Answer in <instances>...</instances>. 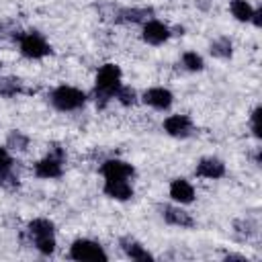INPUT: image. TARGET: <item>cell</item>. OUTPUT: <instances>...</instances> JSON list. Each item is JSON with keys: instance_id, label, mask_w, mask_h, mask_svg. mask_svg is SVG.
<instances>
[{"instance_id": "1", "label": "cell", "mask_w": 262, "mask_h": 262, "mask_svg": "<svg viewBox=\"0 0 262 262\" xmlns=\"http://www.w3.org/2000/svg\"><path fill=\"white\" fill-rule=\"evenodd\" d=\"M123 84V72L117 63H104L98 68L92 88V98L98 108H104L111 100H115L117 90Z\"/></svg>"}, {"instance_id": "2", "label": "cell", "mask_w": 262, "mask_h": 262, "mask_svg": "<svg viewBox=\"0 0 262 262\" xmlns=\"http://www.w3.org/2000/svg\"><path fill=\"white\" fill-rule=\"evenodd\" d=\"M27 233L31 235V242L35 246V250L41 256H51L57 248L55 242V225L51 219L47 217H37L33 221H29L27 225Z\"/></svg>"}, {"instance_id": "3", "label": "cell", "mask_w": 262, "mask_h": 262, "mask_svg": "<svg viewBox=\"0 0 262 262\" xmlns=\"http://www.w3.org/2000/svg\"><path fill=\"white\" fill-rule=\"evenodd\" d=\"M66 147L59 143H51L47 154L33 164V174L41 180H55L63 174V164H66Z\"/></svg>"}, {"instance_id": "4", "label": "cell", "mask_w": 262, "mask_h": 262, "mask_svg": "<svg viewBox=\"0 0 262 262\" xmlns=\"http://www.w3.org/2000/svg\"><path fill=\"white\" fill-rule=\"evenodd\" d=\"M49 104L59 111V113H74V111H80L86 100H88V94L76 86H70V84H59L55 86L51 92H49Z\"/></svg>"}, {"instance_id": "5", "label": "cell", "mask_w": 262, "mask_h": 262, "mask_svg": "<svg viewBox=\"0 0 262 262\" xmlns=\"http://www.w3.org/2000/svg\"><path fill=\"white\" fill-rule=\"evenodd\" d=\"M68 258L76 262H106L108 254L104 246L90 237H78L68 248Z\"/></svg>"}, {"instance_id": "6", "label": "cell", "mask_w": 262, "mask_h": 262, "mask_svg": "<svg viewBox=\"0 0 262 262\" xmlns=\"http://www.w3.org/2000/svg\"><path fill=\"white\" fill-rule=\"evenodd\" d=\"M16 41H18L20 55L27 57V59H43V57L51 55V45L43 37V33H39V31L18 33L16 35Z\"/></svg>"}, {"instance_id": "7", "label": "cell", "mask_w": 262, "mask_h": 262, "mask_svg": "<svg viewBox=\"0 0 262 262\" xmlns=\"http://www.w3.org/2000/svg\"><path fill=\"white\" fill-rule=\"evenodd\" d=\"M158 213H160V217L168 223V225H172V227H180V229H190L192 225H194V219L190 217V213L188 211H184L182 209V205H170V203H160L158 205Z\"/></svg>"}, {"instance_id": "8", "label": "cell", "mask_w": 262, "mask_h": 262, "mask_svg": "<svg viewBox=\"0 0 262 262\" xmlns=\"http://www.w3.org/2000/svg\"><path fill=\"white\" fill-rule=\"evenodd\" d=\"M139 98H141L143 104H147L149 108L160 111V113L170 111L172 104H174V94H172V90H170V88H164V86H151V88L143 90Z\"/></svg>"}, {"instance_id": "9", "label": "cell", "mask_w": 262, "mask_h": 262, "mask_svg": "<svg viewBox=\"0 0 262 262\" xmlns=\"http://www.w3.org/2000/svg\"><path fill=\"white\" fill-rule=\"evenodd\" d=\"M170 37H172V29L158 18H149L141 25V39L151 47L164 45Z\"/></svg>"}, {"instance_id": "10", "label": "cell", "mask_w": 262, "mask_h": 262, "mask_svg": "<svg viewBox=\"0 0 262 262\" xmlns=\"http://www.w3.org/2000/svg\"><path fill=\"white\" fill-rule=\"evenodd\" d=\"M162 129L174 139H188L194 133V123L188 115H168L162 123Z\"/></svg>"}, {"instance_id": "11", "label": "cell", "mask_w": 262, "mask_h": 262, "mask_svg": "<svg viewBox=\"0 0 262 262\" xmlns=\"http://www.w3.org/2000/svg\"><path fill=\"white\" fill-rule=\"evenodd\" d=\"M102 192H104V196L119 201V203H125V201L133 199V194H135L129 178H104Z\"/></svg>"}, {"instance_id": "12", "label": "cell", "mask_w": 262, "mask_h": 262, "mask_svg": "<svg viewBox=\"0 0 262 262\" xmlns=\"http://www.w3.org/2000/svg\"><path fill=\"white\" fill-rule=\"evenodd\" d=\"M225 172H227L225 162L215 158V156H205L194 166V174L199 178H205V180H219L225 176Z\"/></svg>"}, {"instance_id": "13", "label": "cell", "mask_w": 262, "mask_h": 262, "mask_svg": "<svg viewBox=\"0 0 262 262\" xmlns=\"http://www.w3.org/2000/svg\"><path fill=\"white\" fill-rule=\"evenodd\" d=\"M98 174L102 178H133L135 176V166L121 160V158H108L100 164Z\"/></svg>"}, {"instance_id": "14", "label": "cell", "mask_w": 262, "mask_h": 262, "mask_svg": "<svg viewBox=\"0 0 262 262\" xmlns=\"http://www.w3.org/2000/svg\"><path fill=\"white\" fill-rule=\"evenodd\" d=\"M119 246L123 250V254L131 260H137V262H151L154 260V254L139 242L135 239L133 235H121L119 237Z\"/></svg>"}, {"instance_id": "15", "label": "cell", "mask_w": 262, "mask_h": 262, "mask_svg": "<svg viewBox=\"0 0 262 262\" xmlns=\"http://www.w3.org/2000/svg\"><path fill=\"white\" fill-rule=\"evenodd\" d=\"M154 18V8L149 6H127V8H119L115 20L117 23H125V25H143L145 20Z\"/></svg>"}, {"instance_id": "16", "label": "cell", "mask_w": 262, "mask_h": 262, "mask_svg": "<svg viewBox=\"0 0 262 262\" xmlns=\"http://www.w3.org/2000/svg\"><path fill=\"white\" fill-rule=\"evenodd\" d=\"M168 194L176 205H190L196 199L194 186L186 178H174L168 186Z\"/></svg>"}, {"instance_id": "17", "label": "cell", "mask_w": 262, "mask_h": 262, "mask_svg": "<svg viewBox=\"0 0 262 262\" xmlns=\"http://www.w3.org/2000/svg\"><path fill=\"white\" fill-rule=\"evenodd\" d=\"M209 53L217 59H229L233 55V41L227 37V35H221V37H215L211 43H209Z\"/></svg>"}, {"instance_id": "18", "label": "cell", "mask_w": 262, "mask_h": 262, "mask_svg": "<svg viewBox=\"0 0 262 262\" xmlns=\"http://www.w3.org/2000/svg\"><path fill=\"white\" fill-rule=\"evenodd\" d=\"M29 143H31L29 135H27V133H23L20 129H12V131L6 135V147H8L10 151L23 154V151H27V149H29Z\"/></svg>"}, {"instance_id": "19", "label": "cell", "mask_w": 262, "mask_h": 262, "mask_svg": "<svg viewBox=\"0 0 262 262\" xmlns=\"http://www.w3.org/2000/svg\"><path fill=\"white\" fill-rule=\"evenodd\" d=\"M229 12L237 23H250L254 6L248 0H231L229 2Z\"/></svg>"}, {"instance_id": "20", "label": "cell", "mask_w": 262, "mask_h": 262, "mask_svg": "<svg viewBox=\"0 0 262 262\" xmlns=\"http://www.w3.org/2000/svg\"><path fill=\"white\" fill-rule=\"evenodd\" d=\"M180 63H182V68H184L186 72H192V74L205 70V59H203V55L196 53V51H184V53L180 55Z\"/></svg>"}, {"instance_id": "21", "label": "cell", "mask_w": 262, "mask_h": 262, "mask_svg": "<svg viewBox=\"0 0 262 262\" xmlns=\"http://www.w3.org/2000/svg\"><path fill=\"white\" fill-rule=\"evenodd\" d=\"M18 92H23V82L18 78H12V76H2L0 78V96L12 98Z\"/></svg>"}, {"instance_id": "22", "label": "cell", "mask_w": 262, "mask_h": 262, "mask_svg": "<svg viewBox=\"0 0 262 262\" xmlns=\"http://www.w3.org/2000/svg\"><path fill=\"white\" fill-rule=\"evenodd\" d=\"M115 100H117L121 106H133V104L139 100V96H137L135 88L121 84V88H119V90H117V94H115Z\"/></svg>"}, {"instance_id": "23", "label": "cell", "mask_w": 262, "mask_h": 262, "mask_svg": "<svg viewBox=\"0 0 262 262\" xmlns=\"http://www.w3.org/2000/svg\"><path fill=\"white\" fill-rule=\"evenodd\" d=\"M0 186H2V188H8V190H12V188L18 186V176L14 174L12 168L0 170Z\"/></svg>"}, {"instance_id": "24", "label": "cell", "mask_w": 262, "mask_h": 262, "mask_svg": "<svg viewBox=\"0 0 262 262\" xmlns=\"http://www.w3.org/2000/svg\"><path fill=\"white\" fill-rule=\"evenodd\" d=\"M233 227H235V231L237 233H242L244 237H250V235H254L258 229H256V223L254 221H250V219H242V221H235L233 223Z\"/></svg>"}, {"instance_id": "25", "label": "cell", "mask_w": 262, "mask_h": 262, "mask_svg": "<svg viewBox=\"0 0 262 262\" xmlns=\"http://www.w3.org/2000/svg\"><path fill=\"white\" fill-rule=\"evenodd\" d=\"M260 113H262V106L258 104V106H254V111L250 113V129H252V133H254V137L256 139H260Z\"/></svg>"}, {"instance_id": "26", "label": "cell", "mask_w": 262, "mask_h": 262, "mask_svg": "<svg viewBox=\"0 0 262 262\" xmlns=\"http://www.w3.org/2000/svg\"><path fill=\"white\" fill-rule=\"evenodd\" d=\"M8 168H14L12 151L6 145H0V170H8Z\"/></svg>"}, {"instance_id": "27", "label": "cell", "mask_w": 262, "mask_h": 262, "mask_svg": "<svg viewBox=\"0 0 262 262\" xmlns=\"http://www.w3.org/2000/svg\"><path fill=\"white\" fill-rule=\"evenodd\" d=\"M250 23L256 27V29H260L262 27V8L258 6V8H254V12H252V18H250Z\"/></svg>"}, {"instance_id": "28", "label": "cell", "mask_w": 262, "mask_h": 262, "mask_svg": "<svg viewBox=\"0 0 262 262\" xmlns=\"http://www.w3.org/2000/svg\"><path fill=\"white\" fill-rule=\"evenodd\" d=\"M223 260H227V262H229V260H242V262H248V258L242 256V254H225Z\"/></svg>"}, {"instance_id": "29", "label": "cell", "mask_w": 262, "mask_h": 262, "mask_svg": "<svg viewBox=\"0 0 262 262\" xmlns=\"http://www.w3.org/2000/svg\"><path fill=\"white\" fill-rule=\"evenodd\" d=\"M199 8H203V10H209V2H207V0H201V2H199Z\"/></svg>"}, {"instance_id": "30", "label": "cell", "mask_w": 262, "mask_h": 262, "mask_svg": "<svg viewBox=\"0 0 262 262\" xmlns=\"http://www.w3.org/2000/svg\"><path fill=\"white\" fill-rule=\"evenodd\" d=\"M0 66H2V61H0Z\"/></svg>"}]
</instances>
